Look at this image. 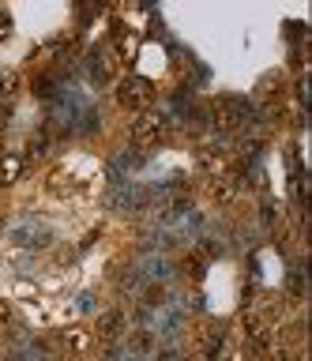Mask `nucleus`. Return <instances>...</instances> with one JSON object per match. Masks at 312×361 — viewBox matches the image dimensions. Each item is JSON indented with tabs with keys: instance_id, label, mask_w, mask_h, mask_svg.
I'll list each match as a JSON object with an SVG mask.
<instances>
[{
	"instance_id": "nucleus-1",
	"label": "nucleus",
	"mask_w": 312,
	"mask_h": 361,
	"mask_svg": "<svg viewBox=\"0 0 312 361\" xmlns=\"http://www.w3.org/2000/svg\"><path fill=\"white\" fill-rule=\"evenodd\" d=\"M181 324H185V305H181V298H170V301H162L158 309H151L147 312V327H151V335H158V339H177V331H181Z\"/></svg>"
},
{
	"instance_id": "nucleus-2",
	"label": "nucleus",
	"mask_w": 312,
	"mask_h": 361,
	"mask_svg": "<svg viewBox=\"0 0 312 361\" xmlns=\"http://www.w3.org/2000/svg\"><path fill=\"white\" fill-rule=\"evenodd\" d=\"M49 237L53 230L42 219H34V215H19L15 222H8V241H15V245L34 248V245H49Z\"/></svg>"
},
{
	"instance_id": "nucleus-3",
	"label": "nucleus",
	"mask_w": 312,
	"mask_h": 361,
	"mask_svg": "<svg viewBox=\"0 0 312 361\" xmlns=\"http://www.w3.org/2000/svg\"><path fill=\"white\" fill-rule=\"evenodd\" d=\"M135 271H140L143 278H151V283H166V278H173V263L166 260L162 252H147V256H140Z\"/></svg>"
},
{
	"instance_id": "nucleus-4",
	"label": "nucleus",
	"mask_w": 312,
	"mask_h": 361,
	"mask_svg": "<svg viewBox=\"0 0 312 361\" xmlns=\"http://www.w3.org/2000/svg\"><path fill=\"white\" fill-rule=\"evenodd\" d=\"M117 361H147L140 354V350H121V354H117Z\"/></svg>"
},
{
	"instance_id": "nucleus-5",
	"label": "nucleus",
	"mask_w": 312,
	"mask_h": 361,
	"mask_svg": "<svg viewBox=\"0 0 312 361\" xmlns=\"http://www.w3.org/2000/svg\"><path fill=\"white\" fill-rule=\"evenodd\" d=\"M79 309H83V312L94 309V298H91V294H83V298H79Z\"/></svg>"
}]
</instances>
